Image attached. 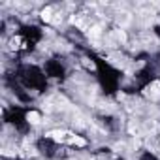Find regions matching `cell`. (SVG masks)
Wrapping results in <instances>:
<instances>
[{
    "label": "cell",
    "mask_w": 160,
    "mask_h": 160,
    "mask_svg": "<svg viewBox=\"0 0 160 160\" xmlns=\"http://www.w3.org/2000/svg\"><path fill=\"white\" fill-rule=\"evenodd\" d=\"M117 38H119L121 42H126V34H124V30L119 28V30H117Z\"/></svg>",
    "instance_id": "obj_7"
},
{
    "label": "cell",
    "mask_w": 160,
    "mask_h": 160,
    "mask_svg": "<svg viewBox=\"0 0 160 160\" xmlns=\"http://www.w3.org/2000/svg\"><path fill=\"white\" fill-rule=\"evenodd\" d=\"M145 94L151 96V98H160V81H154L152 85H149L147 91H145Z\"/></svg>",
    "instance_id": "obj_1"
},
{
    "label": "cell",
    "mask_w": 160,
    "mask_h": 160,
    "mask_svg": "<svg viewBox=\"0 0 160 160\" xmlns=\"http://www.w3.org/2000/svg\"><path fill=\"white\" fill-rule=\"evenodd\" d=\"M42 19H43V21H47V23H49V21H53V10H51V8H45V10L42 12Z\"/></svg>",
    "instance_id": "obj_4"
},
{
    "label": "cell",
    "mask_w": 160,
    "mask_h": 160,
    "mask_svg": "<svg viewBox=\"0 0 160 160\" xmlns=\"http://www.w3.org/2000/svg\"><path fill=\"white\" fill-rule=\"evenodd\" d=\"M100 34H102V28H100L98 25H96V27H91V28H89V36H91V38H98Z\"/></svg>",
    "instance_id": "obj_5"
},
{
    "label": "cell",
    "mask_w": 160,
    "mask_h": 160,
    "mask_svg": "<svg viewBox=\"0 0 160 160\" xmlns=\"http://www.w3.org/2000/svg\"><path fill=\"white\" fill-rule=\"evenodd\" d=\"M51 139H55V141H62L64 139V136H70L68 132H64V130H53V132H49L47 134Z\"/></svg>",
    "instance_id": "obj_2"
},
{
    "label": "cell",
    "mask_w": 160,
    "mask_h": 160,
    "mask_svg": "<svg viewBox=\"0 0 160 160\" xmlns=\"http://www.w3.org/2000/svg\"><path fill=\"white\" fill-rule=\"evenodd\" d=\"M122 17H119V23H126L128 21V13H121Z\"/></svg>",
    "instance_id": "obj_8"
},
{
    "label": "cell",
    "mask_w": 160,
    "mask_h": 160,
    "mask_svg": "<svg viewBox=\"0 0 160 160\" xmlns=\"http://www.w3.org/2000/svg\"><path fill=\"white\" fill-rule=\"evenodd\" d=\"M72 143H75V145H81V147H83L87 141H85L83 138H75V136H73V138H72Z\"/></svg>",
    "instance_id": "obj_6"
},
{
    "label": "cell",
    "mask_w": 160,
    "mask_h": 160,
    "mask_svg": "<svg viewBox=\"0 0 160 160\" xmlns=\"http://www.w3.org/2000/svg\"><path fill=\"white\" fill-rule=\"evenodd\" d=\"M27 121H28L30 124H38V122L42 121V117H40V113H36V111H30V113H27Z\"/></svg>",
    "instance_id": "obj_3"
}]
</instances>
